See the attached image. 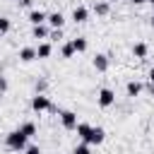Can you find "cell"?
Here are the masks:
<instances>
[{"label": "cell", "mask_w": 154, "mask_h": 154, "mask_svg": "<svg viewBox=\"0 0 154 154\" xmlns=\"http://www.w3.org/2000/svg\"><path fill=\"white\" fill-rule=\"evenodd\" d=\"M26 142H29V137H26L19 128L5 135V147H7L10 152H24V149H26Z\"/></svg>", "instance_id": "cell-1"}, {"label": "cell", "mask_w": 154, "mask_h": 154, "mask_svg": "<svg viewBox=\"0 0 154 154\" xmlns=\"http://www.w3.org/2000/svg\"><path fill=\"white\" fill-rule=\"evenodd\" d=\"M31 108L36 113H43V111H55V106L51 103V99L46 94H34L31 96Z\"/></svg>", "instance_id": "cell-2"}, {"label": "cell", "mask_w": 154, "mask_h": 154, "mask_svg": "<svg viewBox=\"0 0 154 154\" xmlns=\"http://www.w3.org/2000/svg\"><path fill=\"white\" fill-rule=\"evenodd\" d=\"M96 103H99L101 108H111V106L116 103V91H113V89H108V87H103V89H99V96H96Z\"/></svg>", "instance_id": "cell-3"}, {"label": "cell", "mask_w": 154, "mask_h": 154, "mask_svg": "<svg viewBox=\"0 0 154 154\" xmlns=\"http://www.w3.org/2000/svg\"><path fill=\"white\" fill-rule=\"evenodd\" d=\"M103 140H106V130L99 128V125H91V128H89V135H87L84 142H87V144H101Z\"/></svg>", "instance_id": "cell-4"}, {"label": "cell", "mask_w": 154, "mask_h": 154, "mask_svg": "<svg viewBox=\"0 0 154 154\" xmlns=\"http://www.w3.org/2000/svg\"><path fill=\"white\" fill-rule=\"evenodd\" d=\"M60 123H63L65 130H75V128H77V113H72V111H60Z\"/></svg>", "instance_id": "cell-5"}, {"label": "cell", "mask_w": 154, "mask_h": 154, "mask_svg": "<svg viewBox=\"0 0 154 154\" xmlns=\"http://www.w3.org/2000/svg\"><path fill=\"white\" fill-rule=\"evenodd\" d=\"M91 65H94V70H96V72H106L111 63H108V55H106V53H96V55H94V60H91Z\"/></svg>", "instance_id": "cell-6"}, {"label": "cell", "mask_w": 154, "mask_h": 154, "mask_svg": "<svg viewBox=\"0 0 154 154\" xmlns=\"http://www.w3.org/2000/svg\"><path fill=\"white\" fill-rule=\"evenodd\" d=\"M87 19H89V10H87L84 5H77V7L72 10V22H75V24H84Z\"/></svg>", "instance_id": "cell-7"}, {"label": "cell", "mask_w": 154, "mask_h": 154, "mask_svg": "<svg viewBox=\"0 0 154 154\" xmlns=\"http://www.w3.org/2000/svg\"><path fill=\"white\" fill-rule=\"evenodd\" d=\"M29 22H31V26L34 24H46L48 22V14L43 12V10H29V17H26Z\"/></svg>", "instance_id": "cell-8"}, {"label": "cell", "mask_w": 154, "mask_h": 154, "mask_svg": "<svg viewBox=\"0 0 154 154\" xmlns=\"http://www.w3.org/2000/svg\"><path fill=\"white\" fill-rule=\"evenodd\" d=\"M63 24H65L63 12H51V14H48V26H51V29H63Z\"/></svg>", "instance_id": "cell-9"}, {"label": "cell", "mask_w": 154, "mask_h": 154, "mask_svg": "<svg viewBox=\"0 0 154 154\" xmlns=\"http://www.w3.org/2000/svg\"><path fill=\"white\" fill-rule=\"evenodd\" d=\"M125 94H128V96H132V99H135V96H140V94H142V84H140L137 79H130V82L125 84Z\"/></svg>", "instance_id": "cell-10"}, {"label": "cell", "mask_w": 154, "mask_h": 154, "mask_svg": "<svg viewBox=\"0 0 154 154\" xmlns=\"http://www.w3.org/2000/svg\"><path fill=\"white\" fill-rule=\"evenodd\" d=\"M31 36H34V38H48V36H51V29H48L46 24H34Z\"/></svg>", "instance_id": "cell-11"}, {"label": "cell", "mask_w": 154, "mask_h": 154, "mask_svg": "<svg viewBox=\"0 0 154 154\" xmlns=\"http://www.w3.org/2000/svg\"><path fill=\"white\" fill-rule=\"evenodd\" d=\"M19 60H22V63H31V60H36V48L24 46V48L19 51Z\"/></svg>", "instance_id": "cell-12"}, {"label": "cell", "mask_w": 154, "mask_h": 154, "mask_svg": "<svg viewBox=\"0 0 154 154\" xmlns=\"http://www.w3.org/2000/svg\"><path fill=\"white\" fill-rule=\"evenodd\" d=\"M51 53H53V46H51V43H38V46H36V58H38V60L51 58Z\"/></svg>", "instance_id": "cell-13"}, {"label": "cell", "mask_w": 154, "mask_h": 154, "mask_svg": "<svg viewBox=\"0 0 154 154\" xmlns=\"http://www.w3.org/2000/svg\"><path fill=\"white\" fill-rule=\"evenodd\" d=\"M147 53H149L147 43H142V41H140V43H135V46H132V55H135V58H140V60H142V58H147Z\"/></svg>", "instance_id": "cell-14"}, {"label": "cell", "mask_w": 154, "mask_h": 154, "mask_svg": "<svg viewBox=\"0 0 154 154\" xmlns=\"http://www.w3.org/2000/svg\"><path fill=\"white\" fill-rule=\"evenodd\" d=\"M108 12H111V2H94V14L106 17Z\"/></svg>", "instance_id": "cell-15"}, {"label": "cell", "mask_w": 154, "mask_h": 154, "mask_svg": "<svg viewBox=\"0 0 154 154\" xmlns=\"http://www.w3.org/2000/svg\"><path fill=\"white\" fill-rule=\"evenodd\" d=\"M72 46H75V51H77V53H84V51L89 48V43H87V38H84V36L72 38Z\"/></svg>", "instance_id": "cell-16"}, {"label": "cell", "mask_w": 154, "mask_h": 154, "mask_svg": "<svg viewBox=\"0 0 154 154\" xmlns=\"http://www.w3.org/2000/svg\"><path fill=\"white\" fill-rule=\"evenodd\" d=\"M19 130H22L26 137H34V135H36V123L26 120V123H22V125H19Z\"/></svg>", "instance_id": "cell-17"}, {"label": "cell", "mask_w": 154, "mask_h": 154, "mask_svg": "<svg viewBox=\"0 0 154 154\" xmlns=\"http://www.w3.org/2000/svg\"><path fill=\"white\" fill-rule=\"evenodd\" d=\"M75 53H77V51H75L72 41H67V43H63V46H60V55H63V58H72Z\"/></svg>", "instance_id": "cell-18"}, {"label": "cell", "mask_w": 154, "mask_h": 154, "mask_svg": "<svg viewBox=\"0 0 154 154\" xmlns=\"http://www.w3.org/2000/svg\"><path fill=\"white\" fill-rule=\"evenodd\" d=\"M10 29H12L10 19H7V17H0V36H5V34H7Z\"/></svg>", "instance_id": "cell-19"}, {"label": "cell", "mask_w": 154, "mask_h": 154, "mask_svg": "<svg viewBox=\"0 0 154 154\" xmlns=\"http://www.w3.org/2000/svg\"><path fill=\"white\" fill-rule=\"evenodd\" d=\"M91 144H87V142H82V144H77L75 149H72V154H91V149H89Z\"/></svg>", "instance_id": "cell-20"}, {"label": "cell", "mask_w": 154, "mask_h": 154, "mask_svg": "<svg viewBox=\"0 0 154 154\" xmlns=\"http://www.w3.org/2000/svg\"><path fill=\"white\" fill-rule=\"evenodd\" d=\"M51 41H60L63 38V29H51V36H48Z\"/></svg>", "instance_id": "cell-21"}, {"label": "cell", "mask_w": 154, "mask_h": 154, "mask_svg": "<svg viewBox=\"0 0 154 154\" xmlns=\"http://www.w3.org/2000/svg\"><path fill=\"white\" fill-rule=\"evenodd\" d=\"M46 87H48V82H46V79H38V82H36V94H43Z\"/></svg>", "instance_id": "cell-22"}, {"label": "cell", "mask_w": 154, "mask_h": 154, "mask_svg": "<svg viewBox=\"0 0 154 154\" xmlns=\"http://www.w3.org/2000/svg\"><path fill=\"white\" fill-rule=\"evenodd\" d=\"M24 154H41V149H38L36 144H26V149H24Z\"/></svg>", "instance_id": "cell-23"}, {"label": "cell", "mask_w": 154, "mask_h": 154, "mask_svg": "<svg viewBox=\"0 0 154 154\" xmlns=\"http://www.w3.org/2000/svg\"><path fill=\"white\" fill-rule=\"evenodd\" d=\"M7 87H10V84H7V77H0V94H5Z\"/></svg>", "instance_id": "cell-24"}, {"label": "cell", "mask_w": 154, "mask_h": 154, "mask_svg": "<svg viewBox=\"0 0 154 154\" xmlns=\"http://www.w3.org/2000/svg\"><path fill=\"white\" fill-rule=\"evenodd\" d=\"M19 7H26V10H29V7H31V0H19Z\"/></svg>", "instance_id": "cell-25"}, {"label": "cell", "mask_w": 154, "mask_h": 154, "mask_svg": "<svg viewBox=\"0 0 154 154\" xmlns=\"http://www.w3.org/2000/svg\"><path fill=\"white\" fill-rule=\"evenodd\" d=\"M147 91H149V94L154 96V82H149V84H147Z\"/></svg>", "instance_id": "cell-26"}, {"label": "cell", "mask_w": 154, "mask_h": 154, "mask_svg": "<svg viewBox=\"0 0 154 154\" xmlns=\"http://www.w3.org/2000/svg\"><path fill=\"white\" fill-rule=\"evenodd\" d=\"M132 5H142V2H147V0H130Z\"/></svg>", "instance_id": "cell-27"}, {"label": "cell", "mask_w": 154, "mask_h": 154, "mask_svg": "<svg viewBox=\"0 0 154 154\" xmlns=\"http://www.w3.org/2000/svg\"><path fill=\"white\" fill-rule=\"evenodd\" d=\"M149 82H154V67L149 70Z\"/></svg>", "instance_id": "cell-28"}, {"label": "cell", "mask_w": 154, "mask_h": 154, "mask_svg": "<svg viewBox=\"0 0 154 154\" xmlns=\"http://www.w3.org/2000/svg\"><path fill=\"white\" fill-rule=\"evenodd\" d=\"M149 24H152V29H154V17H152V22H149Z\"/></svg>", "instance_id": "cell-29"}, {"label": "cell", "mask_w": 154, "mask_h": 154, "mask_svg": "<svg viewBox=\"0 0 154 154\" xmlns=\"http://www.w3.org/2000/svg\"><path fill=\"white\" fill-rule=\"evenodd\" d=\"M10 2H19V0H10Z\"/></svg>", "instance_id": "cell-30"}, {"label": "cell", "mask_w": 154, "mask_h": 154, "mask_svg": "<svg viewBox=\"0 0 154 154\" xmlns=\"http://www.w3.org/2000/svg\"><path fill=\"white\" fill-rule=\"evenodd\" d=\"M147 2H152V5H154V0H147Z\"/></svg>", "instance_id": "cell-31"}, {"label": "cell", "mask_w": 154, "mask_h": 154, "mask_svg": "<svg viewBox=\"0 0 154 154\" xmlns=\"http://www.w3.org/2000/svg\"><path fill=\"white\" fill-rule=\"evenodd\" d=\"M111 2H118V0H111Z\"/></svg>", "instance_id": "cell-32"}]
</instances>
